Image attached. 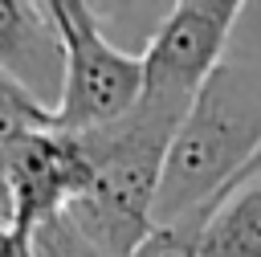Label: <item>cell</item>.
Here are the masks:
<instances>
[{"label":"cell","instance_id":"cell-13","mask_svg":"<svg viewBox=\"0 0 261 257\" xmlns=\"http://www.w3.org/2000/svg\"><path fill=\"white\" fill-rule=\"evenodd\" d=\"M253 167H261V151H257V159H253V163H249L245 171H253ZM245 171H241V175H245Z\"/></svg>","mask_w":261,"mask_h":257},{"label":"cell","instance_id":"cell-1","mask_svg":"<svg viewBox=\"0 0 261 257\" xmlns=\"http://www.w3.org/2000/svg\"><path fill=\"white\" fill-rule=\"evenodd\" d=\"M184 110L188 98L139 94V102L122 118L73 135L90 163V188L61 216L102 257H130L155 228L151 204Z\"/></svg>","mask_w":261,"mask_h":257},{"label":"cell","instance_id":"cell-3","mask_svg":"<svg viewBox=\"0 0 261 257\" xmlns=\"http://www.w3.org/2000/svg\"><path fill=\"white\" fill-rule=\"evenodd\" d=\"M65 49L61 98L53 106V131L82 135L122 118L143 94L139 53L106 41L94 4L86 0H45Z\"/></svg>","mask_w":261,"mask_h":257},{"label":"cell","instance_id":"cell-10","mask_svg":"<svg viewBox=\"0 0 261 257\" xmlns=\"http://www.w3.org/2000/svg\"><path fill=\"white\" fill-rule=\"evenodd\" d=\"M29 257H102L65 216H53L29 233Z\"/></svg>","mask_w":261,"mask_h":257},{"label":"cell","instance_id":"cell-6","mask_svg":"<svg viewBox=\"0 0 261 257\" xmlns=\"http://www.w3.org/2000/svg\"><path fill=\"white\" fill-rule=\"evenodd\" d=\"M0 73L53 114L65 78V49L45 0H0Z\"/></svg>","mask_w":261,"mask_h":257},{"label":"cell","instance_id":"cell-4","mask_svg":"<svg viewBox=\"0 0 261 257\" xmlns=\"http://www.w3.org/2000/svg\"><path fill=\"white\" fill-rule=\"evenodd\" d=\"M249 4L241 0H179L139 53L143 65V94L188 98L200 82L224 61L232 29Z\"/></svg>","mask_w":261,"mask_h":257},{"label":"cell","instance_id":"cell-11","mask_svg":"<svg viewBox=\"0 0 261 257\" xmlns=\"http://www.w3.org/2000/svg\"><path fill=\"white\" fill-rule=\"evenodd\" d=\"M0 257H29V241H20L8 224H0Z\"/></svg>","mask_w":261,"mask_h":257},{"label":"cell","instance_id":"cell-5","mask_svg":"<svg viewBox=\"0 0 261 257\" xmlns=\"http://www.w3.org/2000/svg\"><path fill=\"white\" fill-rule=\"evenodd\" d=\"M4 175H8V228L29 241V233L53 216H61L86 188H90V163L73 135L61 131H29L8 143H0Z\"/></svg>","mask_w":261,"mask_h":257},{"label":"cell","instance_id":"cell-9","mask_svg":"<svg viewBox=\"0 0 261 257\" xmlns=\"http://www.w3.org/2000/svg\"><path fill=\"white\" fill-rule=\"evenodd\" d=\"M200 220L204 212H188L179 220H167V224H155L139 249L130 257H196V237H200Z\"/></svg>","mask_w":261,"mask_h":257},{"label":"cell","instance_id":"cell-12","mask_svg":"<svg viewBox=\"0 0 261 257\" xmlns=\"http://www.w3.org/2000/svg\"><path fill=\"white\" fill-rule=\"evenodd\" d=\"M12 204H8V175H4V155H0V224H8Z\"/></svg>","mask_w":261,"mask_h":257},{"label":"cell","instance_id":"cell-2","mask_svg":"<svg viewBox=\"0 0 261 257\" xmlns=\"http://www.w3.org/2000/svg\"><path fill=\"white\" fill-rule=\"evenodd\" d=\"M261 151V57H224L192 94L151 204V224L204 212Z\"/></svg>","mask_w":261,"mask_h":257},{"label":"cell","instance_id":"cell-8","mask_svg":"<svg viewBox=\"0 0 261 257\" xmlns=\"http://www.w3.org/2000/svg\"><path fill=\"white\" fill-rule=\"evenodd\" d=\"M49 126H53V114L0 73V143L29 135V131H49Z\"/></svg>","mask_w":261,"mask_h":257},{"label":"cell","instance_id":"cell-7","mask_svg":"<svg viewBox=\"0 0 261 257\" xmlns=\"http://www.w3.org/2000/svg\"><path fill=\"white\" fill-rule=\"evenodd\" d=\"M196 257H261V167L237 175L204 208Z\"/></svg>","mask_w":261,"mask_h":257}]
</instances>
